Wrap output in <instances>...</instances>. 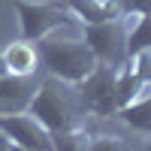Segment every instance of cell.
Segmentation results:
<instances>
[{
    "mask_svg": "<svg viewBox=\"0 0 151 151\" xmlns=\"http://www.w3.org/2000/svg\"><path fill=\"white\" fill-rule=\"evenodd\" d=\"M115 82H118V70L115 67L97 64V70L88 76L85 82L76 85V88H79L82 109L91 112L94 118L118 115V91H115Z\"/></svg>",
    "mask_w": 151,
    "mask_h": 151,
    "instance_id": "5b68a950",
    "label": "cell"
},
{
    "mask_svg": "<svg viewBox=\"0 0 151 151\" xmlns=\"http://www.w3.org/2000/svg\"><path fill=\"white\" fill-rule=\"evenodd\" d=\"M124 18H109V21H97V24H85V45L94 52L97 64L115 67L121 70L127 60V24Z\"/></svg>",
    "mask_w": 151,
    "mask_h": 151,
    "instance_id": "277c9868",
    "label": "cell"
},
{
    "mask_svg": "<svg viewBox=\"0 0 151 151\" xmlns=\"http://www.w3.org/2000/svg\"><path fill=\"white\" fill-rule=\"evenodd\" d=\"M91 151H133V145L124 142L121 136H100L91 139Z\"/></svg>",
    "mask_w": 151,
    "mask_h": 151,
    "instance_id": "4fadbf2b",
    "label": "cell"
},
{
    "mask_svg": "<svg viewBox=\"0 0 151 151\" xmlns=\"http://www.w3.org/2000/svg\"><path fill=\"white\" fill-rule=\"evenodd\" d=\"M67 6L85 24H97V21H109V18H121L124 15L121 0H67Z\"/></svg>",
    "mask_w": 151,
    "mask_h": 151,
    "instance_id": "ba28073f",
    "label": "cell"
},
{
    "mask_svg": "<svg viewBox=\"0 0 151 151\" xmlns=\"http://www.w3.org/2000/svg\"><path fill=\"white\" fill-rule=\"evenodd\" d=\"M52 151H91V133L85 127L52 133Z\"/></svg>",
    "mask_w": 151,
    "mask_h": 151,
    "instance_id": "8fae6325",
    "label": "cell"
},
{
    "mask_svg": "<svg viewBox=\"0 0 151 151\" xmlns=\"http://www.w3.org/2000/svg\"><path fill=\"white\" fill-rule=\"evenodd\" d=\"M15 15L21 24V40L36 42L45 40L48 33L60 24H70L76 15L67 6V0H42V3H30V0H15Z\"/></svg>",
    "mask_w": 151,
    "mask_h": 151,
    "instance_id": "3957f363",
    "label": "cell"
},
{
    "mask_svg": "<svg viewBox=\"0 0 151 151\" xmlns=\"http://www.w3.org/2000/svg\"><path fill=\"white\" fill-rule=\"evenodd\" d=\"M0 133L18 148H36L52 151V130L42 127V121L30 112H15V115H0Z\"/></svg>",
    "mask_w": 151,
    "mask_h": 151,
    "instance_id": "8992f818",
    "label": "cell"
},
{
    "mask_svg": "<svg viewBox=\"0 0 151 151\" xmlns=\"http://www.w3.org/2000/svg\"><path fill=\"white\" fill-rule=\"evenodd\" d=\"M6 73V64H3V58H0V76H3Z\"/></svg>",
    "mask_w": 151,
    "mask_h": 151,
    "instance_id": "e0dca14e",
    "label": "cell"
},
{
    "mask_svg": "<svg viewBox=\"0 0 151 151\" xmlns=\"http://www.w3.org/2000/svg\"><path fill=\"white\" fill-rule=\"evenodd\" d=\"M136 18H139L136 27L127 30V58L151 48V12H148V15H136Z\"/></svg>",
    "mask_w": 151,
    "mask_h": 151,
    "instance_id": "7c38bea8",
    "label": "cell"
},
{
    "mask_svg": "<svg viewBox=\"0 0 151 151\" xmlns=\"http://www.w3.org/2000/svg\"><path fill=\"white\" fill-rule=\"evenodd\" d=\"M0 151H9V139H6L3 133H0Z\"/></svg>",
    "mask_w": 151,
    "mask_h": 151,
    "instance_id": "9a60e30c",
    "label": "cell"
},
{
    "mask_svg": "<svg viewBox=\"0 0 151 151\" xmlns=\"http://www.w3.org/2000/svg\"><path fill=\"white\" fill-rule=\"evenodd\" d=\"M118 115H121V121L127 124L130 130L151 136V91L142 94L139 100H133V103L121 106V109H118Z\"/></svg>",
    "mask_w": 151,
    "mask_h": 151,
    "instance_id": "9c48e42d",
    "label": "cell"
},
{
    "mask_svg": "<svg viewBox=\"0 0 151 151\" xmlns=\"http://www.w3.org/2000/svg\"><path fill=\"white\" fill-rule=\"evenodd\" d=\"M124 15H148L151 12V0H121Z\"/></svg>",
    "mask_w": 151,
    "mask_h": 151,
    "instance_id": "5bb4252c",
    "label": "cell"
},
{
    "mask_svg": "<svg viewBox=\"0 0 151 151\" xmlns=\"http://www.w3.org/2000/svg\"><path fill=\"white\" fill-rule=\"evenodd\" d=\"M30 115H36L42 121L45 130H73V127H82V100H79V88L64 82V79H55V76H45L36 88V97L30 103Z\"/></svg>",
    "mask_w": 151,
    "mask_h": 151,
    "instance_id": "6da1fadb",
    "label": "cell"
},
{
    "mask_svg": "<svg viewBox=\"0 0 151 151\" xmlns=\"http://www.w3.org/2000/svg\"><path fill=\"white\" fill-rule=\"evenodd\" d=\"M9 151H36V148H18V145H12V142H9Z\"/></svg>",
    "mask_w": 151,
    "mask_h": 151,
    "instance_id": "2e32d148",
    "label": "cell"
},
{
    "mask_svg": "<svg viewBox=\"0 0 151 151\" xmlns=\"http://www.w3.org/2000/svg\"><path fill=\"white\" fill-rule=\"evenodd\" d=\"M36 55L40 64L48 70V76L64 79L70 85L85 82L97 70V58L85 42L73 40H36Z\"/></svg>",
    "mask_w": 151,
    "mask_h": 151,
    "instance_id": "7a4b0ae2",
    "label": "cell"
},
{
    "mask_svg": "<svg viewBox=\"0 0 151 151\" xmlns=\"http://www.w3.org/2000/svg\"><path fill=\"white\" fill-rule=\"evenodd\" d=\"M36 97V82L33 73H3L0 76V115H15V112H27Z\"/></svg>",
    "mask_w": 151,
    "mask_h": 151,
    "instance_id": "52a82bcc",
    "label": "cell"
},
{
    "mask_svg": "<svg viewBox=\"0 0 151 151\" xmlns=\"http://www.w3.org/2000/svg\"><path fill=\"white\" fill-rule=\"evenodd\" d=\"M0 58H3V64H6V73H24V76H30V73L36 70V60H40L36 48H33L27 40L12 42Z\"/></svg>",
    "mask_w": 151,
    "mask_h": 151,
    "instance_id": "30bf717a",
    "label": "cell"
}]
</instances>
